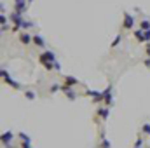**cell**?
<instances>
[{"label":"cell","mask_w":150,"mask_h":148,"mask_svg":"<svg viewBox=\"0 0 150 148\" xmlns=\"http://www.w3.org/2000/svg\"><path fill=\"white\" fill-rule=\"evenodd\" d=\"M101 148H110V143H108V140H103V141H101Z\"/></svg>","instance_id":"9a60e30c"},{"label":"cell","mask_w":150,"mask_h":148,"mask_svg":"<svg viewBox=\"0 0 150 148\" xmlns=\"http://www.w3.org/2000/svg\"><path fill=\"white\" fill-rule=\"evenodd\" d=\"M16 12L18 14H21V12H25V9H26V5H25V2L23 0H16Z\"/></svg>","instance_id":"8992f818"},{"label":"cell","mask_w":150,"mask_h":148,"mask_svg":"<svg viewBox=\"0 0 150 148\" xmlns=\"http://www.w3.org/2000/svg\"><path fill=\"white\" fill-rule=\"evenodd\" d=\"M61 92H65L67 96H68V99H75L77 98V94L74 92V89H72V85H61Z\"/></svg>","instance_id":"3957f363"},{"label":"cell","mask_w":150,"mask_h":148,"mask_svg":"<svg viewBox=\"0 0 150 148\" xmlns=\"http://www.w3.org/2000/svg\"><path fill=\"white\" fill-rule=\"evenodd\" d=\"M98 115H100V117L105 120V118L108 117V108H100V110H98Z\"/></svg>","instance_id":"8fae6325"},{"label":"cell","mask_w":150,"mask_h":148,"mask_svg":"<svg viewBox=\"0 0 150 148\" xmlns=\"http://www.w3.org/2000/svg\"><path fill=\"white\" fill-rule=\"evenodd\" d=\"M142 131H143V132H147V134L150 136V124H145V125L142 127Z\"/></svg>","instance_id":"5bb4252c"},{"label":"cell","mask_w":150,"mask_h":148,"mask_svg":"<svg viewBox=\"0 0 150 148\" xmlns=\"http://www.w3.org/2000/svg\"><path fill=\"white\" fill-rule=\"evenodd\" d=\"M21 148H30V141H25V143H21Z\"/></svg>","instance_id":"d6986e66"},{"label":"cell","mask_w":150,"mask_h":148,"mask_svg":"<svg viewBox=\"0 0 150 148\" xmlns=\"http://www.w3.org/2000/svg\"><path fill=\"white\" fill-rule=\"evenodd\" d=\"M136 148H140V147H136Z\"/></svg>","instance_id":"603a6c76"},{"label":"cell","mask_w":150,"mask_h":148,"mask_svg":"<svg viewBox=\"0 0 150 148\" xmlns=\"http://www.w3.org/2000/svg\"><path fill=\"white\" fill-rule=\"evenodd\" d=\"M134 37H136V40H138V42H145V37H143V30H136V32H134Z\"/></svg>","instance_id":"30bf717a"},{"label":"cell","mask_w":150,"mask_h":148,"mask_svg":"<svg viewBox=\"0 0 150 148\" xmlns=\"http://www.w3.org/2000/svg\"><path fill=\"white\" fill-rule=\"evenodd\" d=\"M38 61H40V65H44V68H45V70H52V68H54V65H56L54 54H52L51 51L42 52V54L38 56Z\"/></svg>","instance_id":"6da1fadb"},{"label":"cell","mask_w":150,"mask_h":148,"mask_svg":"<svg viewBox=\"0 0 150 148\" xmlns=\"http://www.w3.org/2000/svg\"><path fill=\"white\" fill-rule=\"evenodd\" d=\"M140 30H150V21L143 19V21L140 23Z\"/></svg>","instance_id":"7c38bea8"},{"label":"cell","mask_w":150,"mask_h":148,"mask_svg":"<svg viewBox=\"0 0 150 148\" xmlns=\"http://www.w3.org/2000/svg\"><path fill=\"white\" fill-rule=\"evenodd\" d=\"M145 65H147V66L150 68V59H145Z\"/></svg>","instance_id":"44dd1931"},{"label":"cell","mask_w":150,"mask_h":148,"mask_svg":"<svg viewBox=\"0 0 150 148\" xmlns=\"http://www.w3.org/2000/svg\"><path fill=\"white\" fill-rule=\"evenodd\" d=\"M145 51H147V56L150 58V44H147V47H145Z\"/></svg>","instance_id":"ffe728a7"},{"label":"cell","mask_w":150,"mask_h":148,"mask_svg":"<svg viewBox=\"0 0 150 148\" xmlns=\"http://www.w3.org/2000/svg\"><path fill=\"white\" fill-rule=\"evenodd\" d=\"M133 26H134V18H133L131 14L124 12V23H122V28H124V30H131Z\"/></svg>","instance_id":"7a4b0ae2"},{"label":"cell","mask_w":150,"mask_h":148,"mask_svg":"<svg viewBox=\"0 0 150 148\" xmlns=\"http://www.w3.org/2000/svg\"><path fill=\"white\" fill-rule=\"evenodd\" d=\"M33 44L38 45V47H45V42H44V38L40 35H33Z\"/></svg>","instance_id":"52a82bcc"},{"label":"cell","mask_w":150,"mask_h":148,"mask_svg":"<svg viewBox=\"0 0 150 148\" xmlns=\"http://www.w3.org/2000/svg\"><path fill=\"white\" fill-rule=\"evenodd\" d=\"M25 96H26L28 99H35V94H33V91H26V92H25Z\"/></svg>","instance_id":"4fadbf2b"},{"label":"cell","mask_w":150,"mask_h":148,"mask_svg":"<svg viewBox=\"0 0 150 148\" xmlns=\"http://www.w3.org/2000/svg\"><path fill=\"white\" fill-rule=\"evenodd\" d=\"M28 2H32V0H28Z\"/></svg>","instance_id":"7402d4cb"},{"label":"cell","mask_w":150,"mask_h":148,"mask_svg":"<svg viewBox=\"0 0 150 148\" xmlns=\"http://www.w3.org/2000/svg\"><path fill=\"white\" fill-rule=\"evenodd\" d=\"M11 140H12V132H11V131H7V132L2 134V143H4V145H7Z\"/></svg>","instance_id":"ba28073f"},{"label":"cell","mask_w":150,"mask_h":148,"mask_svg":"<svg viewBox=\"0 0 150 148\" xmlns=\"http://www.w3.org/2000/svg\"><path fill=\"white\" fill-rule=\"evenodd\" d=\"M58 89H61V87H59V85H56V84H54V85H52V87H51V92H56V91H58Z\"/></svg>","instance_id":"ac0fdd59"},{"label":"cell","mask_w":150,"mask_h":148,"mask_svg":"<svg viewBox=\"0 0 150 148\" xmlns=\"http://www.w3.org/2000/svg\"><path fill=\"white\" fill-rule=\"evenodd\" d=\"M119 42H120V35H117V38H115V40L112 42V47H115V45H117Z\"/></svg>","instance_id":"2e32d148"},{"label":"cell","mask_w":150,"mask_h":148,"mask_svg":"<svg viewBox=\"0 0 150 148\" xmlns=\"http://www.w3.org/2000/svg\"><path fill=\"white\" fill-rule=\"evenodd\" d=\"M19 136H21V140H23V141H30V138H28V136H26V134H25V132H21V134H19Z\"/></svg>","instance_id":"e0dca14e"},{"label":"cell","mask_w":150,"mask_h":148,"mask_svg":"<svg viewBox=\"0 0 150 148\" xmlns=\"http://www.w3.org/2000/svg\"><path fill=\"white\" fill-rule=\"evenodd\" d=\"M65 84L74 87V85H77V84H79V80H77L75 77H65Z\"/></svg>","instance_id":"9c48e42d"},{"label":"cell","mask_w":150,"mask_h":148,"mask_svg":"<svg viewBox=\"0 0 150 148\" xmlns=\"http://www.w3.org/2000/svg\"><path fill=\"white\" fill-rule=\"evenodd\" d=\"M19 42L25 44V45H28L30 42H33V37H32L30 33H26V32H21V33H19Z\"/></svg>","instance_id":"5b68a950"},{"label":"cell","mask_w":150,"mask_h":148,"mask_svg":"<svg viewBox=\"0 0 150 148\" xmlns=\"http://www.w3.org/2000/svg\"><path fill=\"white\" fill-rule=\"evenodd\" d=\"M2 78H4V82H7V84H11L12 87H16V89H19V84H18V82H14V80L11 78V75L7 73L5 70H2Z\"/></svg>","instance_id":"277c9868"}]
</instances>
